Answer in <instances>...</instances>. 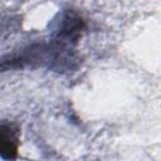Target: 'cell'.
<instances>
[{
    "label": "cell",
    "mask_w": 161,
    "mask_h": 161,
    "mask_svg": "<svg viewBox=\"0 0 161 161\" xmlns=\"http://www.w3.org/2000/svg\"><path fill=\"white\" fill-rule=\"evenodd\" d=\"M18 131L10 126H0V156L10 160L18 155Z\"/></svg>",
    "instance_id": "1"
}]
</instances>
